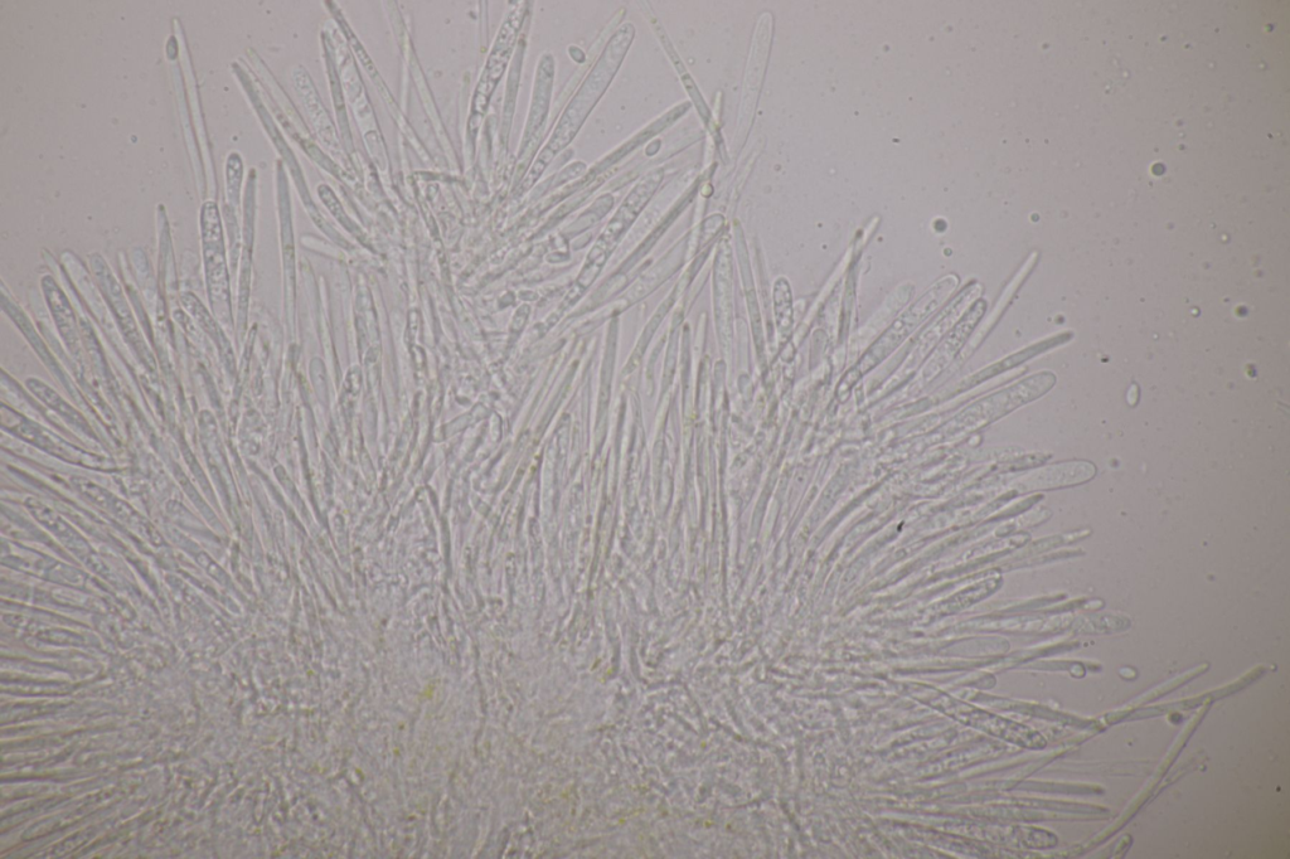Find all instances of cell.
<instances>
[{
	"label": "cell",
	"mask_w": 1290,
	"mask_h": 859,
	"mask_svg": "<svg viewBox=\"0 0 1290 859\" xmlns=\"http://www.w3.org/2000/svg\"><path fill=\"white\" fill-rule=\"evenodd\" d=\"M43 285H45L48 302H50V307L53 310V314H55L60 332L63 337L69 338L71 344H74L76 336L75 320L69 304H67L66 299L63 298L62 293L51 279L45 280Z\"/></svg>",
	"instance_id": "obj_11"
},
{
	"label": "cell",
	"mask_w": 1290,
	"mask_h": 859,
	"mask_svg": "<svg viewBox=\"0 0 1290 859\" xmlns=\"http://www.w3.org/2000/svg\"><path fill=\"white\" fill-rule=\"evenodd\" d=\"M957 284V279L948 278L935 286L934 289H931L929 293H926L924 298H921L914 307H911L908 312L895 320V323L882 334L879 341L868 349L865 357L858 362L857 367L847 373L843 381L851 380L852 385L863 373L870 371L871 368L876 367L889 357L925 319L930 317V314H933L940 307V304H943L949 298V295L957 288Z\"/></svg>",
	"instance_id": "obj_1"
},
{
	"label": "cell",
	"mask_w": 1290,
	"mask_h": 859,
	"mask_svg": "<svg viewBox=\"0 0 1290 859\" xmlns=\"http://www.w3.org/2000/svg\"><path fill=\"white\" fill-rule=\"evenodd\" d=\"M202 231L211 304L215 308L217 317L226 322L231 315L230 288L225 257H223L222 227L218 211L210 210L203 213Z\"/></svg>",
	"instance_id": "obj_2"
},
{
	"label": "cell",
	"mask_w": 1290,
	"mask_h": 859,
	"mask_svg": "<svg viewBox=\"0 0 1290 859\" xmlns=\"http://www.w3.org/2000/svg\"><path fill=\"white\" fill-rule=\"evenodd\" d=\"M75 485L80 489L82 494L86 495V497L90 499V501L108 509L110 513L113 512L115 517H118L120 521L130 524V526L135 528V530L143 533L148 540L154 542V545H160V542H163L162 538L159 537L158 532L154 530L153 526H150V524L145 521L143 517H140L132 507H129L128 504L114 497V495L109 493L108 490L100 488L98 485L85 479H76Z\"/></svg>",
	"instance_id": "obj_5"
},
{
	"label": "cell",
	"mask_w": 1290,
	"mask_h": 859,
	"mask_svg": "<svg viewBox=\"0 0 1290 859\" xmlns=\"http://www.w3.org/2000/svg\"><path fill=\"white\" fill-rule=\"evenodd\" d=\"M27 506L43 526H46L48 530L53 532V535L63 541V545H66L72 551H90L84 540L50 508L43 506L40 502L33 501V499H29Z\"/></svg>",
	"instance_id": "obj_10"
},
{
	"label": "cell",
	"mask_w": 1290,
	"mask_h": 859,
	"mask_svg": "<svg viewBox=\"0 0 1290 859\" xmlns=\"http://www.w3.org/2000/svg\"><path fill=\"white\" fill-rule=\"evenodd\" d=\"M1095 475V465L1089 461H1070L1039 470L1030 478V485H1034L1031 489L1068 488L1090 482Z\"/></svg>",
	"instance_id": "obj_6"
},
{
	"label": "cell",
	"mask_w": 1290,
	"mask_h": 859,
	"mask_svg": "<svg viewBox=\"0 0 1290 859\" xmlns=\"http://www.w3.org/2000/svg\"><path fill=\"white\" fill-rule=\"evenodd\" d=\"M1071 338H1073V333L1059 334V336L1051 337L1050 339H1045V341L1036 343L1034 344V346L1028 347L1026 349H1023V351L1012 354V356L1003 359V361L997 362L996 365L988 367L986 368V370L979 372L978 375L974 376V383L988 380V378L997 376L999 375V373L1011 370V368L1021 365V363L1028 361V359L1039 356V354L1049 351V349L1051 348L1061 346V344H1064L1070 341Z\"/></svg>",
	"instance_id": "obj_9"
},
{
	"label": "cell",
	"mask_w": 1290,
	"mask_h": 859,
	"mask_svg": "<svg viewBox=\"0 0 1290 859\" xmlns=\"http://www.w3.org/2000/svg\"><path fill=\"white\" fill-rule=\"evenodd\" d=\"M775 309L780 332L788 334L793 327L792 294L787 281L779 280L775 286Z\"/></svg>",
	"instance_id": "obj_14"
},
{
	"label": "cell",
	"mask_w": 1290,
	"mask_h": 859,
	"mask_svg": "<svg viewBox=\"0 0 1290 859\" xmlns=\"http://www.w3.org/2000/svg\"><path fill=\"white\" fill-rule=\"evenodd\" d=\"M27 385L29 390H32L38 399L45 402V404L48 407H51L52 410L57 411V414L62 415L63 419H66L72 425L80 427L81 430L87 429L86 421L77 414V411L72 409L69 404H66V402L63 401L55 391L51 390L50 387H47L45 383L31 380L27 382Z\"/></svg>",
	"instance_id": "obj_12"
},
{
	"label": "cell",
	"mask_w": 1290,
	"mask_h": 859,
	"mask_svg": "<svg viewBox=\"0 0 1290 859\" xmlns=\"http://www.w3.org/2000/svg\"><path fill=\"white\" fill-rule=\"evenodd\" d=\"M933 692L934 693H930V695L933 696L929 702L930 705L940 708V710L945 711V713L957 718L959 721L968 723V725H972L974 727H979V729L988 731L989 734L998 735L1003 737V739L1017 742V744L1037 747L1041 746V742H1044L1039 735L1025 729V727L1018 726L1015 725V723L1002 720V718L989 715L987 712L979 711L977 708L965 705V703L942 695V693H938L937 691Z\"/></svg>",
	"instance_id": "obj_3"
},
{
	"label": "cell",
	"mask_w": 1290,
	"mask_h": 859,
	"mask_svg": "<svg viewBox=\"0 0 1290 859\" xmlns=\"http://www.w3.org/2000/svg\"><path fill=\"white\" fill-rule=\"evenodd\" d=\"M521 23L522 13L516 11L513 12L511 17L507 19V22L503 24L496 46H494L492 55L489 57L487 69L484 71L482 80L479 81L477 92H475L473 104L474 114L482 116L484 111H486L488 100L491 99L492 92L496 89L497 82L501 80L503 72L506 70L509 57H511L513 50L514 41H516L518 29L521 28Z\"/></svg>",
	"instance_id": "obj_4"
},
{
	"label": "cell",
	"mask_w": 1290,
	"mask_h": 859,
	"mask_svg": "<svg viewBox=\"0 0 1290 859\" xmlns=\"http://www.w3.org/2000/svg\"><path fill=\"white\" fill-rule=\"evenodd\" d=\"M986 310L987 304L984 300H979V302L974 304V307L964 315L962 322L958 323L957 327L954 328L952 334H950V336L940 344L937 353H935L934 357L931 358L928 370H931V372H933V370H937V368L942 370V368L948 366L949 362H952V359L957 356V353L963 348L965 342H967L968 338L971 337L973 329L976 328V325L979 323V320L982 319Z\"/></svg>",
	"instance_id": "obj_7"
},
{
	"label": "cell",
	"mask_w": 1290,
	"mask_h": 859,
	"mask_svg": "<svg viewBox=\"0 0 1290 859\" xmlns=\"http://www.w3.org/2000/svg\"><path fill=\"white\" fill-rule=\"evenodd\" d=\"M1129 626H1131V620L1123 616H1089L1081 620L1080 626L1078 625L1076 629L1081 633H1113L1122 632Z\"/></svg>",
	"instance_id": "obj_13"
},
{
	"label": "cell",
	"mask_w": 1290,
	"mask_h": 859,
	"mask_svg": "<svg viewBox=\"0 0 1290 859\" xmlns=\"http://www.w3.org/2000/svg\"><path fill=\"white\" fill-rule=\"evenodd\" d=\"M974 294H976V289L972 288L965 291L964 294L960 295L959 298L955 300L954 304L945 309V312L940 315L937 322L931 325L929 330H926V333L921 337L920 343L918 344V347H916L915 352L911 353L909 361L911 366H915L916 363L921 361V359H924L926 353H928L930 349L944 337V334L947 333V330L950 327H952V324H954L955 319L959 317V313L962 312L965 305L971 302L972 295Z\"/></svg>",
	"instance_id": "obj_8"
}]
</instances>
